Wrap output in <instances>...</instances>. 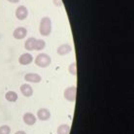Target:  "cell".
Instances as JSON below:
<instances>
[{
    "label": "cell",
    "instance_id": "cell-10",
    "mask_svg": "<svg viewBox=\"0 0 134 134\" xmlns=\"http://www.w3.org/2000/svg\"><path fill=\"white\" fill-rule=\"evenodd\" d=\"M23 120H24V124H27V125H33V124H36L37 121L36 117L32 113H25L23 116Z\"/></svg>",
    "mask_w": 134,
    "mask_h": 134
},
{
    "label": "cell",
    "instance_id": "cell-16",
    "mask_svg": "<svg viewBox=\"0 0 134 134\" xmlns=\"http://www.w3.org/2000/svg\"><path fill=\"white\" fill-rule=\"evenodd\" d=\"M68 71H69V73L71 75H73V76H77V64L73 62V63H71L69 66H68Z\"/></svg>",
    "mask_w": 134,
    "mask_h": 134
},
{
    "label": "cell",
    "instance_id": "cell-3",
    "mask_svg": "<svg viewBox=\"0 0 134 134\" xmlns=\"http://www.w3.org/2000/svg\"><path fill=\"white\" fill-rule=\"evenodd\" d=\"M76 94H77V88L76 87H68L64 91V98L67 101L74 102L76 100Z\"/></svg>",
    "mask_w": 134,
    "mask_h": 134
},
{
    "label": "cell",
    "instance_id": "cell-6",
    "mask_svg": "<svg viewBox=\"0 0 134 134\" xmlns=\"http://www.w3.org/2000/svg\"><path fill=\"white\" fill-rule=\"evenodd\" d=\"M24 80L27 83H34V84H38L42 81V77L39 74L37 73H27L24 76Z\"/></svg>",
    "mask_w": 134,
    "mask_h": 134
},
{
    "label": "cell",
    "instance_id": "cell-17",
    "mask_svg": "<svg viewBox=\"0 0 134 134\" xmlns=\"http://www.w3.org/2000/svg\"><path fill=\"white\" fill-rule=\"evenodd\" d=\"M11 133V127L9 125H1L0 126V134H10Z\"/></svg>",
    "mask_w": 134,
    "mask_h": 134
},
{
    "label": "cell",
    "instance_id": "cell-4",
    "mask_svg": "<svg viewBox=\"0 0 134 134\" xmlns=\"http://www.w3.org/2000/svg\"><path fill=\"white\" fill-rule=\"evenodd\" d=\"M15 15H16V18H17L18 20H25L27 18V16H28V10H27V8L25 6L20 5V6H19L17 9H16Z\"/></svg>",
    "mask_w": 134,
    "mask_h": 134
},
{
    "label": "cell",
    "instance_id": "cell-18",
    "mask_svg": "<svg viewBox=\"0 0 134 134\" xmlns=\"http://www.w3.org/2000/svg\"><path fill=\"white\" fill-rule=\"evenodd\" d=\"M53 2H54V5L57 7L62 6V0H53Z\"/></svg>",
    "mask_w": 134,
    "mask_h": 134
},
{
    "label": "cell",
    "instance_id": "cell-12",
    "mask_svg": "<svg viewBox=\"0 0 134 134\" xmlns=\"http://www.w3.org/2000/svg\"><path fill=\"white\" fill-rule=\"evenodd\" d=\"M36 38H34V37H30V38H28L26 41H25V43H24V48H25V50L28 51V52H31V51H34L35 49V43H36Z\"/></svg>",
    "mask_w": 134,
    "mask_h": 134
},
{
    "label": "cell",
    "instance_id": "cell-1",
    "mask_svg": "<svg viewBox=\"0 0 134 134\" xmlns=\"http://www.w3.org/2000/svg\"><path fill=\"white\" fill-rule=\"evenodd\" d=\"M39 32L42 36L47 37L52 33V20L49 17H43L40 20Z\"/></svg>",
    "mask_w": 134,
    "mask_h": 134
},
{
    "label": "cell",
    "instance_id": "cell-9",
    "mask_svg": "<svg viewBox=\"0 0 134 134\" xmlns=\"http://www.w3.org/2000/svg\"><path fill=\"white\" fill-rule=\"evenodd\" d=\"M20 90L21 94H23L24 96H25V97H30V96H32V94H33V88L30 87V85H28V84L21 85L20 87Z\"/></svg>",
    "mask_w": 134,
    "mask_h": 134
},
{
    "label": "cell",
    "instance_id": "cell-13",
    "mask_svg": "<svg viewBox=\"0 0 134 134\" xmlns=\"http://www.w3.org/2000/svg\"><path fill=\"white\" fill-rule=\"evenodd\" d=\"M70 125H68L66 124H60L58 127H57V134H69L70 133Z\"/></svg>",
    "mask_w": 134,
    "mask_h": 134
},
{
    "label": "cell",
    "instance_id": "cell-11",
    "mask_svg": "<svg viewBox=\"0 0 134 134\" xmlns=\"http://www.w3.org/2000/svg\"><path fill=\"white\" fill-rule=\"evenodd\" d=\"M57 54L59 55H66V54H70L72 52V48L69 44H62L59 47L57 48Z\"/></svg>",
    "mask_w": 134,
    "mask_h": 134
},
{
    "label": "cell",
    "instance_id": "cell-5",
    "mask_svg": "<svg viewBox=\"0 0 134 134\" xmlns=\"http://www.w3.org/2000/svg\"><path fill=\"white\" fill-rule=\"evenodd\" d=\"M27 35V30L26 28L24 26H20L17 27L13 32V36L15 39H18V40H21L25 38V36Z\"/></svg>",
    "mask_w": 134,
    "mask_h": 134
},
{
    "label": "cell",
    "instance_id": "cell-15",
    "mask_svg": "<svg viewBox=\"0 0 134 134\" xmlns=\"http://www.w3.org/2000/svg\"><path fill=\"white\" fill-rule=\"evenodd\" d=\"M45 47H46V42L42 39H38V40H36V43H35L34 51H43Z\"/></svg>",
    "mask_w": 134,
    "mask_h": 134
},
{
    "label": "cell",
    "instance_id": "cell-14",
    "mask_svg": "<svg viewBox=\"0 0 134 134\" xmlns=\"http://www.w3.org/2000/svg\"><path fill=\"white\" fill-rule=\"evenodd\" d=\"M5 98H6L7 101H9V102H16L18 100V94L17 92H15L13 91H10L6 92L5 94Z\"/></svg>",
    "mask_w": 134,
    "mask_h": 134
},
{
    "label": "cell",
    "instance_id": "cell-8",
    "mask_svg": "<svg viewBox=\"0 0 134 134\" xmlns=\"http://www.w3.org/2000/svg\"><path fill=\"white\" fill-rule=\"evenodd\" d=\"M32 61H33V57H32V54H28V53L23 54L19 57V62H20V65H28Z\"/></svg>",
    "mask_w": 134,
    "mask_h": 134
},
{
    "label": "cell",
    "instance_id": "cell-2",
    "mask_svg": "<svg viewBox=\"0 0 134 134\" xmlns=\"http://www.w3.org/2000/svg\"><path fill=\"white\" fill-rule=\"evenodd\" d=\"M34 62L38 67L41 68H46V67L50 66L51 62H52V58L49 54L41 53L36 57V58L34 59Z\"/></svg>",
    "mask_w": 134,
    "mask_h": 134
},
{
    "label": "cell",
    "instance_id": "cell-19",
    "mask_svg": "<svg viewBox=\"0 0 134 134\" xmlns=\"http://www.w3.org/2000/svg\"><path fill=\"white\" fill-rule=\"evenodd\" d=\"M7 1L10 3H19L20 2V0H7Z\"/></svg>",
    "mask_w": 134,
    "mask_h": 134
},
{
    "label": "cell",
    "instance_id": "cell-7",
    "mask_svg": "<svg viewBox=\"0 0 134 134\" xmlns=\"http://www.w3.org/2000/svg\"><path fill=\"white\" fill-rule=\"evenodd\" d=\"M37 118L40 121H46L51 118V112L48 109H46V108H41L37 112Z\"/></svg>",
    "mask_w": 134,
    "mask_h": 134
},
{
    "label": "cell",
    "instance_id": "cell-20",
    "mask_svg": "<svg viewBox=\"0 0 134 134\" xmlns=\"http://www.w3.org/2000/svg\"><path fill=\"white\" fill-rule=\"evenodd\" d=\"M15 134H26V133H25L24 131H23V130H19V131H17Z\"/></svg>",
    "mask_w": 134,
    "mask_h": 134
}]
</instances>
